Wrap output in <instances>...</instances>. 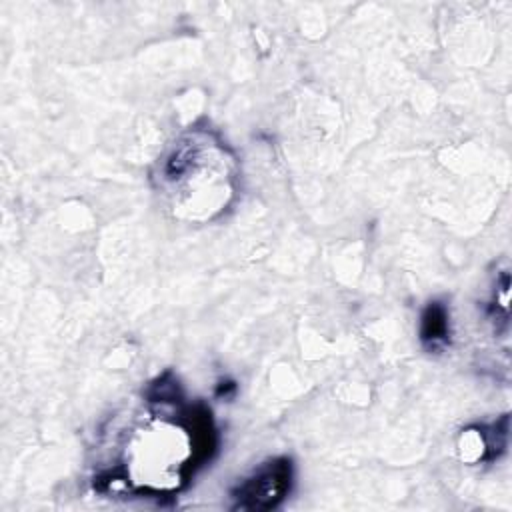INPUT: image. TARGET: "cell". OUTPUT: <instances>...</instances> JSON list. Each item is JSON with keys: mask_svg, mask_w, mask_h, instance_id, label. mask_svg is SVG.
<instances>
[{"mask_svg": "<svg viewBox=\"0 0 512 512\" xmlns=\"http://www.w3.org/2000/svg\"><path fill=\"white\" fill-rule=\"evenodd\" d=\"M292 484V462L288 458H272L246 476L232 492L234 508L268 510L274 508Z\"/></svg>", "mask_w": 512, "mask_h": 512, "instance_id": "obj_3", "label": "cell"}, {"mask_svg": "<svg viewBox=\"0 0 512 512\" xmlns=\"http://www.w3.org/2000/svg\"><path fill=\"white\" fill-rule=\"evenodd\" d=\"M420 342L428 352H440L450 344V314L446 304L430 302L420 316Z\"/></svg>", "mask_w": 512, "mask_h": 512, "instance_id": "obj_4", "label": "cell"}, {"mask_svg": "<svg viewBox=\"0 0 512 512\" xmlns=\"http://www.w3.org/2000/svg\"><path fill=\"white\" fill-rule=\"evenodd\" d=\"M154 182L174 216L212 220L236 194V158L212 130L190 128L158 160Z\"/></svg>", "mask_w": 512, "mask_h": 512, "instance_id": "obj_1", "label": "cell"}, {"mask_svg": "<svg viewBox=\"0 0 512 512\" xmlns=\"http://www.w3.org/2000/svg\"><path fill=\"white\" fill-rule=\"evenodd\" d=\"M212 450L214 428L204 406L188 408L176 420L150 418L134 430L126 444L124 482L142 490H178Z\"/></svg>", "mask_w": 512, "mask_h": 512, "instance_id": "obj_2", "label": "cell"}]
</instances>
